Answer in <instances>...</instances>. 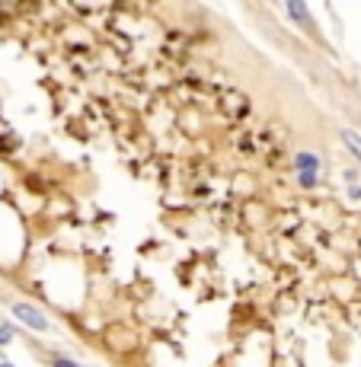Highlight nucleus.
<instances>
[{"instance_id":"nucleus-1","label":"nucleus","mask_w":361,"mask_h":367,"mask_svg":"<svg viewBox=\"0 0 361 367\" xmlns=\"http://www.w3.org/2000/svg\"><path fill=\"white\" fill-rule=\"evenodd\" d=\"M323 156L316 154V150H297L291 156V173H294V182L297 189H304V192H314L320 179H323Z\"/></svg>"},{"instance_id":"nucleus-2","label":"nucleus","mask_w":361,"mask_h":367,"mask_svg":"<svg viewBox=\"0 0 361 367\" xmlns=\"http://www.w3.org/2000/svg\"><path fill=\"white\" fill-rule=\"evenodd\" d=\"M10 316L16 322H23L29 332H51V320H48V313L42 310V307H36V303L29 300H13L10 303Z\"/></svg>"},{"instance_id":"nucleus-3","label":"nucleus","mask_w":361,"mask_h":367,"mask_svg":"<svg viewBox=\"0 0 361 367\" xmlns=\"http://www.w3.org/2000/svg\"><path fill=\"white\" fill-rule=\"evenodd\" d=\"M285 3V16L294 23L301 32H316V23H314V13L307 7V0H281Z\"/></svg>"},{"instance_id":"nucleus-4","label":"nucleus","mask_w":361,"mask_h":367,"mask_svg":"<svg viewBox=\"0 0 361 367\" xmlns=\"http://www.w3.org/2000/svg\"><path fill=\"white\" fill-rule=\"evenodd\" d=\"M339 138H342V144H345V150L355 156L361 163V131H355V128H342L339 131Z\"/></svg>"},{"instance_id":"nucleus-5","label":"nucleus","mask_w":361,"mask_h":367,"mask_svg":"<svg viewBox=\"0 0 361 367\" xmlns=\"http://www.w3.org/2000/svg\"><path fill=\"white\" fill-rule=\"evenodd\" d=\"M13 339H16V326L13 322H0V348H7Z\"/></svg>"},{"instance_id":"nucleus-6","label":"nucleus","mask_w":361,"mask_h":367,"mask_svg":"<svg viewBox=\"0 0 361 367\" xmlns=\"http://www.w3.org/2000/svg\"><path fill=\"white\" fill-rule=\"evenodd\" d=\"M51 367H86V364H80V361H74V358H67V355H55V358H51Z\"/></svg>"},{"instance_id":"nucleus-7","label":"nucleus","mask_w":361,"mask_h":367,"mask_svg":"<svg viewBox=\"0 0 361 367\" xmlns=\"http://www.w3.org/2000/svg\"><path fill=\"white\" fill-rule=\"evenodd\" d=\"M0 367H16V364H10V361H0Z\"/></svg>"}]
</instances>
